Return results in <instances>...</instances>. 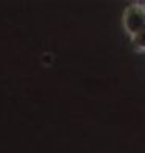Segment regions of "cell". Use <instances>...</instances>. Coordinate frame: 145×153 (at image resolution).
<instances>
[{"label":"cell","mask_w":145,"mask_h":153,"mask_svg":"<svg viewBox=\"0 0 145 153\" xmlns=\"http://www.w3.org/2000/svg\"><path fill=\"white\" fill-rule=\"evenodd\" d=\"M134 44H136L137 47L145 48V28H144L139 34H136V36H134Z\"/></svg>","instance_id":"cell-2"},{"label":"cell","mask_w":145,"mask_h":153,"mask_svg":"<svg viewBox=\"0 0 145 153\" xmlns=\"http://www.w3.org/2000/svg\"><path fill=\"white\" fill-rule=\"evenodd\" d=\"M125 27L127 30L136 36L145 28V11L141 6H129L125 13Z\"/></svg>","instance_id":"cell-1"}]
</instances>
